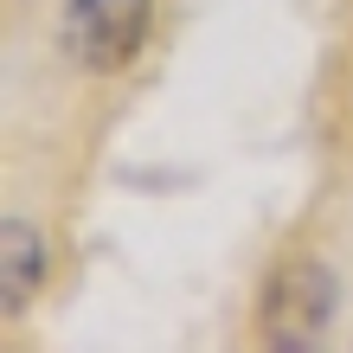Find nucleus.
Masks as SVG:
<instances>
[{"label":"nucleus","instance_id":"nucleus-1","mask_svg":"<svg viewBox=\"0 0 353 353\" xmlns=\"http://www.w3.org/2000/svg\"><path fill=\"white\" fill-rule=\"evenodd\" d=\"M58 39L77 71H122L148 39V0H65Z\"/></svg>","mask_w":353,"mask_h":353},{"label":"nucleus","instance_id":"nucleus-2","mask_svg":"<svg viewBox=\"0 0 353 353\" xmlns=\"http://www.w3.org/2000/svg\"><path fill=\"white\" fill-rule=\"evenodd\" d=\"M327 315H334V276L321 263H289L276 270L270 283V302H263V327L276 347H315Z\"/></svg>","mask_w":353,"mask_h":353},{"label":"nucleus","instance_id":"nucleus-3","mask_svg":"<svg viewBox=\"0 0 353 353\" xmlns=\"http://www.w3.org/2000/svg\"><path fill=\"white\" fill-rule=\"evenodd\" d=\"M0 244H7V315H19L32 296V283H39V238H32V225L26 219H7V232H0Z\"/></svg>","mask_w":353,"mask_h":353}]
</instances>
